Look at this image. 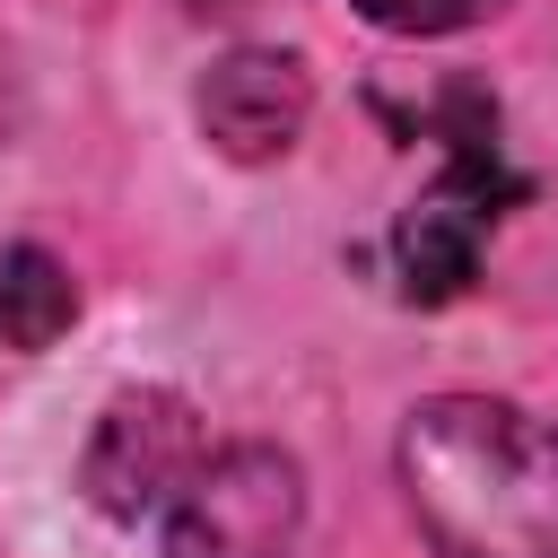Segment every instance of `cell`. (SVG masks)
Returning a JSON list of instances; mask_svg holds the SVG:
<instances>
[{
    "label": "cell",
    "instance_id": "obj_1",
    "mask_svg": "<svg viewBox=\"0 0 558 558\" xmlns=\"http://www.w3.org/2000/svg\"><path fill=\"white\" fill-rule=\"evenodd\" d=\"M401 488L445 558H558V436L514 401H418L401 427Z\"/></svg>",
    "mask_w": 558,
    "mask_h": 558
},
{
    "label": "cell",
    "instance_id": "obj_2",
    "mask_svg": "<svg viewBox=\"0 0 558 558\" xmlns=\"http://www.w3.org/2000/svg\"><path fill=\"white\" fill-rule=\"evenodd\" d=\"M436 140H445V174L401 209L392 227V270L410 305H453L497 235V218L523 201V174L497 148V105L480 87H445L436 105Z\"/></svg>",
    "mask_w": 558,
    "mask_h": 558
},
{
    "label": "cell",
    "instance_id": "obj_3",
    "mask_svg": "<svg viewBox=\"0 0 558 558\" xmlns=\"http://www.w3.org/2000/svg\"><path fill=\"white\" fill-rule=\"evenodd\" d=\"M296 523V462L279 445H227L201 453V471L166 497V558H288Z\"/></svg>",
    "mask_w": 558,
    "mask_h": 558
},
{
    "label": "cell",
    "instance_id": "obj_4",
    "mask_svg": "<svg viewBox=\"0 0 558 558\" xmlns=\"http://www.w3.org/2000/svg\"><path fill=\"white\" fill-rule=\"evenodd\" d=\"M201 453H209V436H201L183 392H122L96 418V445H87L78 480L113 523H140V514H166V497L201 471Z\"/></svg>",
    "mask_w": 558,
    "mask_h": 558
},
{
    "label": "cell",
    "instance_id": "obj_5",
    "mask_svg": "<svg viewBox=\"0 0 558 558\" xmlns=\"http://www.w3.org/2000/svg\"><path fill=\"white\" fill-rule=\"evenodd\" d=\"M305 113H314V78H305L296 52H227V61L201 78V131H209V148L235 157V166L288 157L296 131H305Z\"/></svg>",
    "mask_w": 558,
    "mask_h": 558
},
{
    "label": "cell",
    "instance_id": "obj_6",
    "mask_svg": "<svg viewBox=\"0 0 558 558\" xmlns=\"http://www.w3.org/2000/svg\"><path fill=\"white\" fill-rule=\"evenodd\" d=\"M78 288L44 244H0V357H35L70 331Z\"/></svg>",
    "mask_w": 558,
    "mask_h": 558
},
{
    "label": "cell",
    "instance_id": "obj_7",
    "mask_svg": "<svg viewBox=\"0 0 558 558\" xmlns=\"http://www.w3.org/2000/svg\"><path fill=\"white\" fill-rule=\"evenodd\" d=\"M384 35H453V26H480L497 17L506 0H357Z\"/></svg>",
    "mask_w": 558,
    "mask_h": 558
}]
</instances>
